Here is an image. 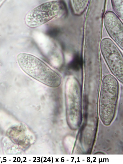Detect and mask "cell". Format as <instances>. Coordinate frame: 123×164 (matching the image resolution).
I'll list each match as a JSON object with an SVG mask.
<instances>
[{"label": "cell", "mask_w": 123, "mask_h": 164, "mask_svg": "<svg viewBox=\"0 0 123 164\" xmlns=\"http://www.w3.org/2000/svg\"><path fill=\"white\" fill-rule=\"evenodd\" d=\"M105 29L109 35L123 49V24L119 17L113 12H106L104 17Z\"/></svg>", "instance_id": "5b68a950"}, {"label": "cell", "mask_w": 123, "mask_h": 164, "mask_svg": "<svg viewBox=\"0 0 123 164\" xmlns=\"http://www.w3.org/2000/svg\"><path fill=\"white\" fill-rule=\"evenodd\" d=\"M72 6L74 13L79 15L85 10L88 5V0L72 1Z\"/></svg>", "instance_id": "8992f818"}, {"label": "cell", "mask_w": 123, "mask_h": 164, "mask_svg": "<svg viewBox=\"0 0 123 164\" xmlns=\"http://www.w3.org/2000/svg\"><path fill=\"white\" fill-rule=\"evenodd\" d=\"M111 2L114 10L119 16L122 19L123 1L111 0Z\"/></svg>", "instance_id": "52a82bcc"}, {"label": "cell", "mask_w": 123, "mask_h": 164, "mask_svg": "<svg viewBox=\"0 0 123 164\" xmlns=\"http://www.w3.org/2000/svg\"><path fill=\"white\" fill-rule=\"evenodd\" d=\"M63 8L60 2L52 1L43 3L32 9L26 14L25 22L28 27L35 28L51 20Z\"/></svg>", "instance_id": "3957f363"}, {"label": "cell", "mask_w": 123, "mask_h": 164, "mask_svg": "<svg viewBox=\"0 0 123 164\" xmlns=\"http://www.w3.org/2000/svg\"><path fill=\"white\" fill-rule=\"evenodd\" d=\"M82 63V60L81 57L77 55L75 56L70 63V67L74 70H78L81 68Z\"/></svg>", "instance_id": "ba28073f"}, {"label": "cell", "mask_w": 123, "mask_h": 164, "mask_svg": "<svg viewBox=\"0 0 123 164\" xmlns=\"http://www.w3.org/2000/svg\"><path fill=\"white\" fill-rule=\"evenodd\" d=\"M118 90L117 80L113 75L108 74L104 77L100 99V111L101 116L109 117L113 114Z\"/></svg>", "instance_id": "7a4b0ae2"}, {"label": "cell", "mask_w": 123, "mask_h": 164, "mask_svg": "<svg viewBox=\"0 0 123 164\" xmlns=\"http://www.w3.org/2000/svg\"><path fill=\"white\" fill-rule=\"evenodd\" d=\"M100 47L101 54L111 73L122 83L123 59L121 52L109 38L102 40Z\"/></svg>", "instance_id": "277c9868"}, {"label": "cell", "mask_w": 123, "mask_h": 164, "mask_svg": "<svg viewBox=\"0 0 123 164\" xmlns=\"http://www.w3.org/2000/svg\"><path fill=\"white\" fill-rule=\"evenodd\" d=\"M19 66L28 75L50 87L59 86L60 76L37 57L30 54L21 53L17 56Z\"/></svg>", "instance_id": "6da1fadb"}]
</instances>
